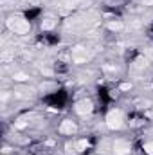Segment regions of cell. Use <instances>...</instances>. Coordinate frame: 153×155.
<instances>
[{
    "mask_svg": "<svg viewBox=\"0 0 153 155\" xmlns=\"http://www.w3.org/2000/svg\"><path fill=\"white\" fill-rule=\"evenodd\" d=\"M7 27H9L15 35H27L29 29H31V24H29L24 16L13 15V16L7 18Z\"/></svg>",
    "mask_w": 153,
    "mask_h": 155,
    "instance_id": "1",
    "label": "cell"
},
{
    "mask_svg": "<svg viewBox=\"0 0 153 155\" xmlns=\"http://www.w3.org/2000/svg\"><path fill=\"white\" fill-rule=\"evenodd\" d=\"M106 124H108V128H121L122 126V112L121 110H112L108 116H106Z\"/></svg>",
    "mask_w": 153,
    "mask_h": 155,
    "instance_id": "2",
    "label": "cell"
},
{
    "mask_svg": "<svg viewBox=\"0 0 153 155\" xmlns=\"http://www.w3.org/2000/svg\"><path fill=\"white\" fill-rule=\"evenodd\" d=\"M92 110H94V105L88 99H83V101L76 103V112L79 116H88V114H92Z\"/></svg>",
    "mask_w": 153,
    "mask_h": 155,
    "instance_id": "3",
    "label": "cell"
},
{
    "mask_svg": "<svg viewBox=\"0 0 153 155\" xmlns=\"http://www.w3.org/2000/svg\"><path fill=\"white\" fill-rule=\"evenodd\" d=\"M114 152L117 155H126L132 152V144L128 143V141H122V139H119V141H115L114 143Z\"/></svg>",
    "mask_w": 153,
    "mask_h": 155,
    "instance_id": "4",
    "label": "cell"
},
{
    "mask_svg": "<svg viewBox=\"0 0 153 155\" xmlns=\"http://www.w3.org/2000/svg\"><path fill=\"white\" fill-rule=\"evenodd\" d=\"M76 130H77L76 123H74V121H70V119H65V121L60 124V132H61V134H69V135H72Z\"/></svg>",
    "mask_w": 153,
    "mask_h": 155,
    "instance_id": "5",
    "label": "cell"
},
{
    "mask_svg": "<svg viewBox=\"0 0 153 155\" xmlns=\"http://www.w3.org/2000/svg\"><path fill=\"white\" fill-rule=\"evenodd\" d=\"M15 96H16V97H22V99L33 97V96H34V88H25V87H18V88L15 90Z\"/></svg>",
    "mask_w": 153,
    "mask_h": 155,
    "instance_id": "6",
    "label": "cell"
},
{
    "mask_svg": "<svg viewBox=\"0 0 153 155\" xmlns=\"http://www.w3.org/2000/svg\"><path fill=\"white\" fill-rule=\"evenodd\" d=\"M54 25H56V20H54V18H45V20L41 22V29H45V31L52 29Z\"/></svg>",
    "mask_w": 153,
    "mask_h": 155,
    "instance_id": "7",
    "label": "cell"
},
{
    "mask_svg": "<svg viewBox=\"0 0 153 155\" xmlns=\"http://www.w3.org/2000/svg\"><path fill=\"white\" fill-rule=\"evenodd\" d=\"M86 148H88V141H86V139L77 141V144H76V150H77V152H85Z\"/></svg>",
    "mask_w": 153,
    "mask_h": 155,
    "instance_id": "8",
    "label": "cell"
},
{
    "mask_svg": "<svg viewBox=\"0 0 153 155\" xmlns=\"http://www.w3.org/2000/svg\"><path fill=\"white\" fill-rule=\"evenodd\" d=\"M124 25H122V22H108V29L110 31H121Z\"/></svg>",
    "mask_w": 153,
    "mask_h": 155,
    "instance_id": "9",
    "label": "cell"
},
{
    "mask_svg": "<svg viewBox=\"0 0 153 155\" xmlns=\"http://www.w3.org/2000/svg\"><path fill=\"white\" fill-rule=\"evenodd\" d=\"M13 79H15V81H27L29 76L24 74V72H16V74H13Z\"/></svg>",
    "mask_w": 153,
    "mask_h": 155,
    "instance_id": "10",
    "label": "cell"
},
{
    "mask_svg": "<svg viewBox=\"0 0 153 155\" xmlns=\"http://www.w3.org/2000/svg\"><path fill=\"white\" fill-rule=\"evenodd\" d=\"M142 150H144V153L153 155V143H146V144L142 146Z\"/></svg>",
    "mask_w": 153,
    "mask_h": 155,
    "instance_id": "11",
    "label": "cell"
},
{
    "mask_svg": "<svg viewBox=\"0 0 153 155\" xmlns=\"http://www.w3.org/2000/svg\"><path fill=\"white\" fill-rule=\"evenodd\" d=\"M15 126H16V128H25V126H27V123H25L24 119H20L18 123H15Z\"/></svg>",
    "mask_w": 153,
    "mask_h": 155,
    "instance_id": "12",
    "label": "cell"
},
{
    "mask_svg": "<svg viewBox=\"0 0 153 155\" xmlns=\"http://www.w3.org/2000/svg\"><path fill=\"white\" fill-rule=\"evenodd\" d=\"M135 65H137V67H146V60H142V58H139V60L135 61Z\"/></svg>",
    "mask_w": 153,
    "mask_h": 155,
    "instance_id": "13",
    "label": "cell"
},
{
    "mask_svg": "<svg viewBox=\"0 0 153 155\" xmlns=\"http://www.w3.org/2000/svg\"><path fill=\"white\" fill-rule=\"evenodd\" d=\"M130 88H132L130 83H122V85H121V90H130Z\"/></svg>",
    "mask_w": 153,
    "mask_h": 155,
    "instance_id": "14",
    "label": "cell"
},
{
    "mask_svg": "<svg viewBox=\"0 0 153 155\" xmlns=\"http://www.w3.org/2000/svg\"><path fill=\"white\" fill-rule=\"evenodd\" d=\"M144 5H153V0H141Z\"/></svg>",
    "mask_w": 153,
    "mask_h": 155,
    "instance_id": "15",
    "label": "cell"
},
{
    "mask_svg": "<svg viewBox=\"0 0 153 155\" xmlns=\"http://www.w3.org/2000/svg\"><path fill=\"white\" fill-rule=\"evenodd\" d=\"M7 97H9V92H4L2 94V101H7Z\"/></svg>",
    "mask_w": 153,
    "mask_h": 155,
    "instance_id": "16",
    "label": "cell"
},
{
    "mask_svg": "<svg viewBox=\"0 0 153 155\" xmlns=\"http://www.w3.org/2000/svg\"><path fill=\"white\" fill-rule=\"evenodd\" d=\"M148 116H150V117H153V112H148Z\"/></svg>",
    "mask_w": 153,
    "mask_h": 155,
    "instance_id": "17",
    "label": "cell"
}]
</instances>
